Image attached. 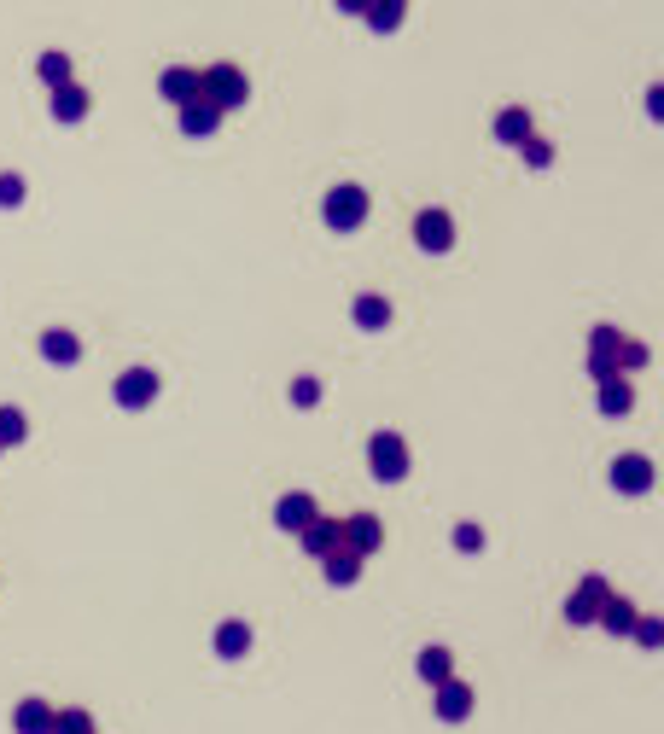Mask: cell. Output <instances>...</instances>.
<instances>
[{"instance_id":"31","label":"cell","mask_w":664,"mask_h":734,"mask_svg":"<svg viewBox=\"0 0 664 734\" xmlns=\"http://www.w3.org/2000/svg\"><path fill=\"white\" fill-rule=\"evenodd\" d=\"M315 402H321V379H315V373L292 379V408H315Z\"/></svg>"},{"instance_id":"14","label":"cell","mask_w":664,"mask_h":734,"mask_svg":"<svg viewBox=\"0 0 664 734\" xmlns=\"http://www.w3.org/2000/svg\"><path fill=\"white\" fill-rule=\"evenodd\" d=\"M630 408H635L630 373H612V379H600V414H606V420H624Z\"/></svg>"},{"instance_id":"2","label":"cell","mask_w":664,"mask_h":734,"mask_svg":"<svg viewBox=\"0 0 664 734\" xmlns=\"http://www.w3.org/2000/svg\"><path fill=\"white\" fill-rule=\"evenodd\" d=\"M367 210H373V199H367V187H356V181L332 187V193H327V204H321L327 228H338V234H356V228L367 222Z\"/></svg>"},{"instance_id":"35","label":"cell","mask_w":664,"mask_h":734,"mask_svg":"<svg viewBox=\"0 0 664 734\" xmlns=\"http://www.w3.org/2000/svg\"><path fill=\"white\" fill-rule=\"evenodd\" d=\"M589 373H595V379H612V373H618V362H612V356H589Z\"/></svg>"},{"instance_id":"25","label":"cell","mask_w":664,"mask_h":734,"mask_svg":"<svg viewBox=\"0 0 664 734\" xmlns=\"http://www.w3.org/2000/svg\"><path fill=\"white\" fill-rule=\"evenodd\" d=\"M402 12H408L402 0H367V12H362V18H367V24H373L379 35H385V30H397V24H402Z\"/></svg>"},{"instance_id":"23","label":"cell","mask_w":664,"mask_h":734,"mask_svg":"<svg viewBox=\"0 0 664 734\" xmlns=\"http://www.w3.org/2000/svg\"><path fill=\"white\" fill-rule=\"evenodd\" d=\"M600 630L606 635H630V624H635V606L624 601V595H606V601H600V618H595Z\"/></svg>"},{"instance_id":"36","label":"cell","mask_w":664,"mask_h":734,"mask_svg":"<svg viewBox=\"0 0 664 734\" xmlns=\"http://www.w3.org/2000/svg\"><path fill=\"white\" fill-rule=\"evenodd\" d=\"M338 12H356V18H362V12H367V0H338Z\"/></svg>"},{"instance_id":"32","label":"cell","mask_w":664,"mask_h":734,"mask_svg":"<svg viewBox=\"0 0 664 734\" xmlns=\"http://www.w3.org/2000/svg\"><path fill=\"white\" fill-rule=\"evenodd\" d=\"M24 193H30V187H24V175H12V169H6V175H0V210H18Z\"/></svg>"},{"instance_id":"10","label":"cell","mask_w":664,"mask_h":734,"mask_svg":"<svg viewBox=\"0 0 664 734\" xmlns=\"http://www.w3.org/2000/svg\"><path fill=\"white\" fill-rule=\"evenodd\" d=\"M315 513H321V507H315V496H309V490H292V496L274 501V525H280V531H292V536H298Z\"/></svg>"},{"instance_id":"28","label":"cell","mask_w":664,"mask_h":734,"mask_svg":"<svg viewBox=\"0 0 664 734\" xmlns=\"http://www.w3.org/2000/svg\"><path fill=\"white\" fill-rule=\"evenodd\" d=\"M35 70H41V82H47V88L70 82V59H65V53H41V59H35Z\"/></svg>"},{"instance_id":"17","label":"cell","mask_w":664,"mask_h":734,"mask_svg":"<svg viewBox=\"0 0 664 734\" xmlns=\"http://www.w3.org/2000/svg\"><path fill=\"white\" fill-rule=\"evenodd\" d=\"M12 734H53V705L47 700H18L12 705Z\"/></svg>"},{"instance_id":"15","label":"cell","mask_w":664,"mask_h":734,"mask_svg":"<svg viewBox=\"0 0 664 734\" xmlns=\"http://www.w3.org/2000/svg\"><path fill=\"white\" fill-rule=\"evenodd\" d=\"M41 356L53 367H76L82 362V338L65 333V327H47V333H41Z\"/></svg>"},{"instance_id":"20","label":"cell","mask_w":664,"mask_h":734,"mask_svg":"<svg viewBox=\"0 0 664 734\" xmlns=\"http://www.w3.org/2000/svg\"><path fill=\"white\" fill-rule=\"evenodd\" d=\"M88 88H76V82H59V88H53V117H59V123H82V117H88Z\"/></svg>"},{"instance_id":"13","label":"cell","mask_w":664,"mask_h":734,"mask_svg":"<svg viewBox=\"0 0 664 734\" xmlns=\"http://www.w3.org/2000/svg\"><path fill=\"white\" fill-rule=\"evenodd\" d=\"M245 653H251V624H245V618H222V624H216V659L239 665Z\"/></svg>"},{"instance_id":"30","label":"cell","mask_w":664,"mask_h":734,"mask_svg":"<svg viewBox=\"0 0 664 734\" xmlns=\"http://www.w3.org/2000/svg\"><path fill=\"white\" fill-rule=\"evenodd\" d=\"M519 152H525V164H531V169H548V164H554V146H548V140H536V134H525V140H519Z\"/></svg>"},{"instance_id":"34","label":"cell","mask_w":664,"mask_h":734,"mask_svg":"<svg viewBox=\"0 0 664 734\" xmlns=\"http://www.w3.org/2000/svg\"><path fill=\"white\" fill-rule=\"evenodd\" d=\"M618 327H595V333H589V356H612V350H618Z\"/></svg>"},{"instance_id":"5","label":"cell","mask_w":664,"mask_h":734,"mask_svg":"<svg viewBox=\"0 0 664 734\" xmlns=\"http://www.w3.org/2000/svg\"><path fill=\"white\" fill-rule=\"evenodd\" d=\"M606 595H612V583H606L600 571H589V577L577 583V595L565 601V624H595V618H600V601H606Z\"/></svg>"},{"instance_id":"19","label":"cell","mask_w":664,"mask_h":734,"mask_svg":"<svg viewBox=\"0 0 664 734\" xmlns=\"http://www.w3.org/2000/svg\"><path fill=\"white\" fill-rule=\"evenodd\" d=\"M321 566H327V583H332V589L362 583V554H350V548H332V554H321Z\"/></svg>"},{"instance_id":"26","label":"cell","mask_w":664,"mask_h":734,"mask_svg":"<svg viewBox=\"0 0 664 734\" xmlns=\"http://www.w3.org/2000/svg\"><path fill=\"white\" fill-rule=\"evenodd\" d=\"M24 437H30V420H24V408H0V449H6V443L18 449Z\"/></svg>"},{"instance_id":"8","label":"cell","mask_w":664,"mask_h":734,"mask_svg":"<svg viewBox=\"0 0 664 734\" xmlns=\"http://www.w3.org/2000/svg\"><path fill=\"white\" fill-rule=\"evenodd\" d=\"M653 478H659V472H653V455H618V461H612V484H618L624 496H647Z\"/></svg>"},{"instance_id":"3","label":"cell","mask_w":664,"mask_h":734,"mask_svg":"<svg viewBox=\"0 0 664 734\" xmlns=\"http://www.w3.org/2000/svg\"><path fill=\"white\" fill-rule=\"evenodd\" d=\"M367 467H373L379 484H402V478H408V443H402V432L367 437Z\"/></svg>"},{"instance_id":"33","label":"cell","mask_w":664,"mask_h":734,"mask_svg":"<svg viewBox=\"0 0 664 734\" xmlns=\"http://www.w3.org/2000/svg\"><path fill=\"white\" fill-rule=\"evenodd\" d=\"M630 635L641 641V647H664V624H659V618H641V612H635Z\"/></svg>"},{"instance_id":"18","label":"cell","mask_w":664,"mask_h":734,"mask_svg":"<svg viewBox=\"0 0 664 734\" xmlns=\"http://www.w3.org/2000/svg\"><path fill=\"white\" fill-rule=\"evenodd\" d=\"M158 94H164L169 105H187L193 94H199V70L193 65H169L164 76H158Z\"/></svg>"},{"instance_id":"29","label":"cell","mask_w":664,"mask_h":734,"mask_svg":"<svg viewBox=\"0 0 664 734\" xmlns=\"http://www.w3.org/2000/svg\"><path fill=\"white\" fill-rule=\"evenodd\" d=\"M455 554H484V525L461 519V525H455Z\"/></svg>"},{"instance_id":"6","label":"cell","mask_w":664,"mask_h":734,"mask_svg":"<svg viewBox=\"0 0 664 734\" xmlns=\"http://www.w3.org/2000/svg\"><path fill=\"white\" fill-rule=\"evenodd\" d=\"M111 397L123 402V408H152V402H158V373H152V367H129V373H117Z\"/></svg>"},{"instance_id":"22","label":"cell","mask_w":664,"mask_h":734,"mask_svg":"<svg viewBox=\"0 0 664 734\" xmlns=\"http://www.w3.org/2000/svg\"><path fill=\"white\" fill-rule=\"evenodd\" d=\"M525 134H531V111H525V105H501L496 111V140L501 146H519Z\"/></svg>"},{"instance_id":"24","label":"cell","mask_w":664,"mask_h":734,"mask_svg":"<svg viewBox=\"0 0 664 734\" xmlns=\"http://www.w3.org/2000/svg\"><path fill=\"white\" fill-rule=\"evenodd\" d=\"M53 734H94V711H82V705H53Z\"/></svg>"},{"instance_id":"7","label":"cell","mask_w":664,"mask_h":734,"mask_svg":"<svg viewBox=\"0 0 664 734\" xmlns=\"http://www.w3.org/2000/svg\"><path fill=\"white\" fill-rule=\"evenodd\" d=\"M344 548H350V554H379V548H385V519H379V513H350V519H344Z\"/></svg>"},{"instance_id":"21","label":"cell","mask_w":664,"mask_h":734,"mask_svg":"<svg viewBox=\"0 0 664 734\" xmlns=\"http://www.w3.org/2000/svg\"><path fill=\"white\" fill-rule=\"evenodd\" d=\"M414 670H420V682H449L455 676V653L449 647H420V659H414Z\"/></svg>"},{"instance_id":"27","label":"cell","mask_w":664,"mask_h":734,"mask_svg":"<svg viewBox=\"0 0 664 734\" xmlns=\"http://www.w3.org/2000/svg\"><path fill=\"white\" fill-rule=\"evenodd\" d=\"M612 362H618V373H641V367H647V344H635V338H618Z\"/></svg>"},{"instance_id":"11","label":"cell","mask_w":664,"mask_h":734,"mask_svg":"<svg viewBox=\"0 0 664 734\" xmlns=\"http://www.w3.org/2000/svg\"><path fill=\"white\" fill-rule=\"evenodd\" d=\"M472 705H478V694H472L466 682H455V676H449V682H437V717H443V723H466V717H472Z\"/></svg>"},{"instance_id":"1","label":"cell","mask_w":664,"mask_h":734,"mask_svg":"<svg viewBox=\"0 0 664 734\" xmlns=\"http://www.w3.org/2000/svg\"><path fill=\"white\" fill-rule=\"evenodd\" d=\"M199 100H210L228 117V111H239V105L251 100V82H245L239 65H210V70H199Z\"/></svg>"},{"instance_id":"4","label":"cell","mask_w":664,"mask_h":734,"mask_svg":"<svg viewBox=\"0 0 664 734\" xmlns=\"http://www.w3.org/2000/svg\"><path fill=\"white\" fill-rule=\"evenodd\" d=\"M414 245L432 251V257L455 251V216H449V210H420V216H414Z\"/></svg>"},{"instance_id":"16","label":"cell","mask_w":664,"mask_h":734,"mask_svg":"<svg viewBox=\"0 0 664 734\" xmlns=\"http://www.w3.org/2000/svg\"><path fill=\"white\" fill-rule=\"evenodd\" d=\"M216 129H222V111H216L210 100H199V94H193V100L181 105V134L204 140V134H216Z\"/></svg>"},{"instance_id":"9","label":"cell","mask_w":664,"mask_h":734,"mask_svg":"<svg viewBox=\"0 0 664 734\" xmlns=\"http://www.w3.org/2000/svg\"><path fill=\"white\" fill-rule=\"evenodd\" d=\"M303 554L309 560H321V554H332V548H344V519H327V513H315L309 525H303Z\"/></svg>"},{"instance_id":"12","label":"cell","mask_w":664,"mask_h":734,"mask_svg":"<svg viewBox=\"0 0 664 734\" xmlns=\"http://www.w3.org/2000/svg\"><path fill=\"white\" fill-rule=\"evenodd\" d=\"M350 321H356L362 333H385V327H391V298H385V292H362V298L350 303Z\"/></svg>"}]
</instances>
